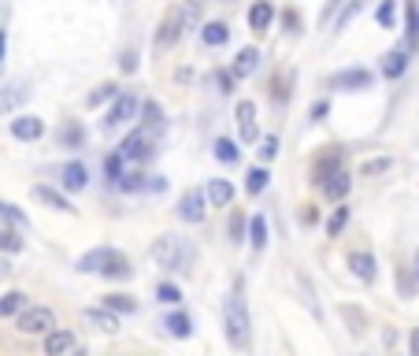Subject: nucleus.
I'll return each instance as SVG.
<instances>
[{
  "label": "nucleus",
  "instance_id": "1",
  "mask_svg": "<svg viewBox=\"0 0 419 356\" xmlns=\"http://www.w3.org/2000/svg\"><path fill=\"white\" fill-rule=\"evenodd\" d=\"M222 327H227V341L234 349H248V341H253V327H248L241 279H234V289L227 294V301H222Z\"/></svg>",
  "mask_w": 419,
  "mask_h": 356
},
{
  "label": "nucleus",
  "instance_id": "2",
  "mask_svg": "<svg viewBox=\"0 0 419 356\" xmlns=\"http://www.w3.org/2000/svg\"><path fill=\"white\" fill-rule=\"evenodd\" d=\"M193 260H197V245L189 237H178V234H160L152 242V263L164 271H189Z\"/></svg>",
  "mask_w": 419,
  "mask_h": 356
},
{
  "label": "nucleus",
  "instance_id": "3",
  "mask_svg": "<svg viewBox=\"0 0 419 356\" xmlns=\"http://www.w3.org/2000/svg\"><path fill=\"white\" fill-rule=\"evenodd\" d=\"M78 271L86 275H108V279H130V263L123 253H115V249L100 245L93 249V253H86L82 260H78Z\"/></svg>",
  "mask_w": 419,
  "mask_h": 356
},
{
  "label": "nucleus",
  "instance_id": "4",
  "mask_svg": "<svg viewBox=\"0 0 419 356\" xmlns=\"http://www.w3.org/2000/svg\"><path fill=\"white\" fill-rule=\"evenodd\" d=\"M115 152L123 156V164H145L156 152V134H149L145 126H138V130H130V134L123 138V145Z\"/></svg>",
  "mask_w": 419,
  "mask_h": 356
},
{
  "label": "nucleus",
  "instance_id": "5",
  "mask_svg": "<svg viewBox=\"0 0 419 356\" xmlns=\"http://www.w3.org/2000/svg\"><path fill=\"white\" fill-rule=\"evenodd\" d=\"M19 331L22 334H48V331H56V315H52V308H45V305L22 308L19 312Z\"/></svg>",
  "mask_w": 419,
  "mask_h": 356
},
{
  "label": "nucleus",
  "instance_id": "6",
  "mask_svg": "<svg viewBox=\"0 0 419 356\" xmlns=\"http://www.w3.org/2000/svg\"><path fill=\"white\" fill-rule=\"evenodd\" d=\"M130 119H138V97L134 93H123L115 97V104H112V112L104 115V130H119L123 123H130Z\"/></svg>",
  "mask_w": 419,
  "mask_h": 356
},
{
  "label": "nucleus",
  "instance_id": "7",
  "mask_svg": "<svg viewBox=\"0 0 419 356\" xmlns=\"http://www.w3.org/2000/svg\"><path fill=\"white\" fill-rule=\"evenodd\" d=\"M371 82H375V74L364 71V67H345V71L331 74V89H345V93H357V89H371Z\"/></svg>",
  "mask_w": 419,
  "mask_h": 356
},
{
  "label": "nucleus",
  "instance_id": "8",
  "mask_svg": "<svg viewBox=\"0 0 419 356\" xmlns=\"http://www.w3.org/2000/svg\"><path fill=\"white\" fill-rule=\"evenodd\" d=\"M204 208H208L204 190H186V193H182V204H178V219L182 223H201Z\"/></svg>",
  "mask_w": 419,
  "mask_h": 356
},
{
  "label": "nucleus",
  "instance_id": "9",
  "mask_svg": "<svg viewBox=\"0 0 419 356\" xmlns=\"http://www.w3.org/2000/svg\"><path fill=\"white\" fill-rule=\"evenodd\" d=\"M234 119H238L241 145H253V141L260 138V130H256V104H253V100H241L238 112H234Z\"/></svg>",
  "mask_w": 419,
  "mask_h": 356
},
{
  "label": "nucleus",
  "instance_id": "10",
  "mask_svg": "<svg viewBox=\"0 0 419 356\" xmlns=\"http://www.w3.org/2000/svg\"><path fill=\"white\" fill-rule=\"evenodd\" d=\"M30 97V82H8V86H0V119H4L8 112H15L19 104Z\"/></svg>",
  "mask_w": 419,
  "mask_h": 356
},
{
  "label": "nucleus",
  "instance_id": "11",
  "mask_svg": "<svg viewBox=\"0 0 419 356\" xmlns=\"http://www.w3.org/2000/svg\"><path fill=\"white\" fill-rule=\"evenodd\" d=\"M342 160H345L342 149H326V152H319V160L312 164V182H319V186H323V182L334 175V171H342Z\"/></svg>",
  "mask_w": 419,
  "mask_h": 356
},
{
  "label": "nucleus",
  "instance_id": "12",
  "mask_svg": "<svg viewBox=\"0 0 419 356\" xmlns=\"http://www.w3.org/2000/svg\"><path fill=\"white\" fill-rule=\"evenodd\" d=\"M178 37H182V19H178V8H171L160 22V30H156V48H171Z\"/></svg>",
  "mask_w": 419,
  "mask_h": 356
},
{
  "label": "nucleus",
  "instance_id": "13",
  "mask_svg": "<svg viewBox=\"0 0 419 356\" xmlns=\"http://www.w3.org/2000/svg\"><path fill=\"white\" fill-rule=\"evenodd\" d=\"M274 22V4L271 0H256L253 8H248V30L253 34H267Z\"/></svg>",
  "mask_w": 419,
  "mask_h": 356
},
{
  "label": "nucleus",
  "instance_id": "14",
  "mask_svg": "<svg viewBox=\"0 0 419 356\" xmlns=\"http://www.w3.org/2000/svg\"><path fill=\"white\" fill-rule=\"evenodd\" d=\"M11 134H15L19 141H37L45 134V123L37 115H15L11 119Z\"/></svg>",
  "mask_w": 419,
  "mask_h": 356
},
{
  "label": "nucleus",
  "instance_id": "15",
  "mask_svg": "<svg viewBox=\"0 0 419 356\" xmlns=\"http://www.w3.org/2000/svg\"><path fill=\"white\" fill-rule=\"evenodd\" d=\"M204 197H208V204H212V208H227L234 201V186H230L227 178H212L204 186Z\"/></svg>",
  "mask_w": 419,
  "mask_h": 356
},
{
  "label": "nucleus",
  "instance_id": "16",
  "mask_svg": "<svg viewBox=\"0 0 419 356\" xmlns=\"http://www.w3.org/2000/svg\"><path fill=\"white\" fill-rule=\"evenodd\" d=\"M260 67V48H253V45H245L238 56H234V67H230V74L234 78H248Z\"/></svg>",
  "mask_w": 419,
  "mask_h": 356
},
{
  "label": "nucleus",
  "instance_id": "17",
  "mask_svg": "<svg viewBox=\"0 0 419 356\" xmlns=\"http://www.w3.org/2000/svg\"><path fill=\"white\" fill-rule=\"evenodd\" d=\"M349 190H352L349 171H334V175L323 182V197H326V201H345V193H349Z\"/></svg>",
  "mask_w": 419,
  "mask_h": 356
},
{
  "label": "nucleus",
  "instance_id": "18",
  "mask_svg": "<svg viewBox=\"0 0 419 356\" xmlns=\"http://www.w3.org/2000/svg\"><path fill=\"white\" fill-rule=\"evenodd\" d=\"M86 323L97 327L100 334H115V331H119V315L108 312V308H86Z\"/></svg>",
  "mask_w": 419,
  "mask_h": 356
},
{
  "label": "nucleus",
  "instance_id": "19",
  "mask_svg": "<svg viewBox=\"0 0 419 356\" xmlns=\"http://www.w3.org/2000/svg\"><path fill=\"white\" fill-rule=\"evenodd\" d=\"M74 349V334L71 331H48L45 334V356H67Z\"/></svg>",
  "mask_w": 419,
  "mask_h": 356
},
{
  "label": "nucleus",
  "instance_id": "20",
  "mask_svg": "<svg viewBox=\"0 0 419 356\" xmlns=\"http://www.w3.org/2000/svg\"><path fill=\"white\" fill-rule=\"evenodd\" d=\"M297 289H300V301H305V308L316 315V319H323V305H319V297H316V286H312V279L305 271H297Z\"/></svg>",
  "mask_w": 419,
  "mask_h": 356
},
{
  "label": "nucleus",
  "instance_id": "21",
  "mask_svg": "<svg viewBox=\"0 0 419 356\" xmlns=\"http://www.w3.org/2000/svg\"><path fill=\"white\" fill-rule=\"evenodd\" d=\"M34 201H41V204H48V208H56V212H74V204H71L60 190H52V186H34Z\"/></svg>",
  "mask_w": 419,
  "mask_h": 356
},
{
  "label": "nucleus",
  "instance_id": "22",
  "mask_svg": "<svg viewBox=\"0 0 419 356\" xmlns=\"http://www.w3.org/2000/svg\"><path fill=\"white\" fill-rule=\"evenodd\" d=\"M141 108V126L149 130V134H160L164 130V108H160V100H145V104H138Z\"/></svg>",
  "mask_w": 419,
  "mask_h": 356
},
{
  "label": "nucleus",
  "instance_id": "23",
  "mask_svg": "<svg viewBox=\"0 0 419 356\" xmlns=\"http://www.w3.org/2000/svg\"><path fill=\"white\" fill-rule=\"evenodd\" d=\"M378 67H383V74H386V78H401L404 71H408V52H404V48H394V52H386Z\"/></svg>",
  "mask_w": 419,
  "mask_h": 356
},
{
  "label": "nucleus",
  "instance_id": "24",
  "mask_svg": "<svg viewBox=\"0 0 419 356\" xmlns=\"http://www.w3.org/2000/svg\"><path fill=\"white\" fill-rule=\"evenodd\" d=\"M86 182H89V171H86V164L71 160L67 167H63V190L78 193V190H86Z\"/></svg>",
  "mask_w": 419,
  "mask_h": 356
},
{
  "label": "nucleus",
  "instance_id": "25",
  "mask_svg": "<svg viewBox=\"0 0 419 356\" xmlns=\"http://www.w3.org/2000/svg\"><path fill=\"white\" fill-rule=\"evenodd\" d=\"M349 268L360 282H375V256L371 253H352L349 256Z\"/></svg>",
  "mask_w": 419,
  "mask_h": 356
},
{
  "label": "nucleus",
  "instance_id": "26",
  "mask_svg": "<svg viewBox=\"0 0 419 356\" xmlns=\"http://www.w3.org/2000/svg\"><path fill=\"white\" fill-rule=\"evenodd\" d=\"M227 37H230V30H227V22H204L201 26V41L208 45V48H219V45H227Z\"/></svg>",
  "mask_w": 419,
  "mask_h": 356
},
{
  "label": "nucleus",
  "instance_id": "27",
  "mask_svg": "<svg viewBox=\"0 0 419 356\" xmlns=\"http://www.w3.org/2000/svg\"><path fill=\"white\" fill-rule=\"evenodd\" d=\"M82 141H86V130H82V123H74V119H67V123L60 126V145H63V149H82Z\"/></svg>",
  "mask_w": 419,
  "mask_h": 356
},
{
  "label": "nucleus",
  "instance_id": "28",
  "mask_svg": "<svg viewBox=\"0 0 419 356\" xmlns=\"http://www.w3.org/2000/svg\"><path fill=\"white\" fill-rule=\"evenodd\" d=\"M178 19H182V34L197 30V26H201V0H182Z\"/></svg>",
  "mask_w": 419,
  "mask_h": 356
},
{
  "label": "nucleus",
  "instance_id": "29",
  "mask_svg": "<svg viewBox=\"0 0 419 356\" xmlns=\"http://www.w3.org/2000/svg\"><path fill=\"white\" fill-rule=\"evenodd\" d=\"M164 327H167V334H171V338H189V334H193V323H189V315H186V312L167 315Z\"/></svg>",
  "mask_w": 419,
  "mask_h": 356
},
{
  "label": "nucleus",
  "instance_id": "30",
  "mask_svg": "<svg viewBox=\"0 0 419 356\" xmlns=\"http://www.w3.org/2000/svg\"><path fill=\"white\" fill-rule=\"evenodd\" d=\"M26 308V294H19V289H8L4 297H0V319H8V315H19Z\"/></svg>",
  "mask_w": 419,
  "mask_h": 356
},
{
  "label": "nucleus",
  "instance_id": "31",
  "mask_svg": "<svg viewBox=\"0 0 419 356\" xmlns=\"http://www.w3.org/2000/svg\"><path fill=\"white\" fill-rule=\"evenodd\" d=\"M215 160L219 164H238L241 160V149L230 138H215Z\"/></svg>",
  "mask_w": 419,
  "mask_h": 356
},
{
  "label": "nucleus",
  "instance_id": "32",
  "mask_svg": "<svg viewBox=\"0 0 419 356\" xmlns=\"http://www.w3.org/2000/svg\"><path fill=\"white\" fill-rule=\"evenodd\" d=\"M267 182H271V175H267V167H248V175H245V190L248 193H264L267 190Z\"/></svg>",
  "mask_w": 419,
  "mask_h": 356
},
{
  "label": "nucleus",
  "instance_id": "33",
  "mask_svg": "<svg viewBox=\"0 0 419 356\" xmlns=\"http://www.w3.org/2000/svg\"><path fill=\"white\" fill-rule=\"evenodd\" d=\"M375 22L383 26V30H394L397 26V0H383L378 11H375Z\"/></svg>",
  "mask_w": 419,
  "mask_h": 356
},
{
  "label": "nucleus",
  "instance_id": "34",
  "mask_svg": "<svg viewBox=\"0 0 419 356\" xmlns=\"http://www.w3.org/2000/svg\"><path fill=\"white\" fill-rule=\"evenodd\" d=\"M248 242H253V249H264L267 245V219L264 216L248 219Z\"/></svg>",
  "mask_w": 419,
  "mask_h": 356
},
{
  "label": "nucleus",
  "instance_id": "35",
  "mask_svg": "<svg viewBox=\"0 0 419 356\" xmlns=\"http://www.w3.org/2000/svg\"><path fill=\"white\" fill-rule=\"evenodd\" d=\"M364 11V0H349V4H342V11H338V22H334V34H342L345 26L352 22Z\"/></svg>",
  "mask_w": 419,
  "mask_h": 356
},
{
  "label": "nucleus",
  "instance_id": "36",
  "mask_svg": "<svg viewBox=\"0 0 419 356\" xmlns=\"http://www.w3.org/2000/svg\"><path fill=\"white\" fill-rule=\"evenodd\" d=\"M115 97H119V86L104 82V86H97V89H93V93H89V97H86V104H89V108H100V104H104V100H115Z\"/></svg>",
  "mask_w": 419,
  "mask_h": 356
},
{
  "label": "nucleus",
  "instance_id": "37",
  "mask_svg": "<svg viewBox=\"0 0 419 356\" xmlns=\"http://www.w3.org/2000/svg\"><path fill=\"white\" fill-rule=\"evenodd\" d=\"M394 167V160L390 156H378V160H364L360 164V178H371V175H383V171Z\"/></svg>",
  "mask_w": 419,
  "mask_h": 356
},
{
  "label": "nucleus",
  "instance_id": "38",
  "mask_svg": "<svg viewBox=\"0 0 419 356\" xmlns=\"http://www.w3.org/2000/svg\"><path fill=\"white\" fill-rule=\"evenodd\" d=\"M345 223H349V208H345V204H338V208H334V216L326 219V234L338 237V234L345 230Z\"/></svg>",
  "mask_w": 419,
  "mask_h": 356
},
{
  "label": "nucleus",
  "instance_id": "39",
  "mask_svg": "<svg viewBox=\"0 0 419 356\" xmlns=\"http://www.w3.org/2000/svg\"><path fill=\"white\" fill-rule=\"evenodd\" d=\"M0 253H22L19 230H0Z\"/></svg>",
  "mask_w": 419,
  "mask_h": 356
},
{
  "label": "nucleus",
  "instance_id": "40",
  "mask_svg": "<svg viewBox=\"0 0 419 356\" xmlns=\"http://www.w3.org/2000/svg\"><path fill=\"white\" fill-rule=\"evenodd\" d=\"M156 301H164V305H178V301H182V289L171 286V282H160V286H156Z\"/></svg>",
  "mask_w": 419,
  "mask_h": 356
},
{
  "label": "nucleus",
  "instance_id": "41",
  "mask_svg": "<svg viewBox=\"0 0 419 356\" xmlns=\"http://www.w3.org/2000/svg\"><path fill=\"white\" fill-rule=\"evenodd\" d=\"M256 141H260V149H256V152H260V160H264V164L279 156V138H274V134H267V138H256Z\"/></svg>",
  "mask_w": 419,
  "mask_h": 356
},
{
  "label": "nucleus",
  "instance_id": "42",
  "mask_svg": "<svg viewBox=\"0 0 419 356\" xmlns=\"http://www.w3.org/2000/svg\"><path fill=\"white\" fill-rule=\"evenodd\" d=\"M104 305H108V312H134L138 305L130 297H123V294H108L104 297Z\"/></svg>",
  "mask_w": 419,
  "mask_h": 356
},
{
  "label": "nucleus",
  "instance_id": "43",
  "mask_svg": "<svg viewBox=\"0 0 419 356\" xmlns=\"http://www.w3.org/2000/svg\"><path fill=\"white\" fill-rule=\"evenodd\" d=\"M290 86H293V71H286V74L279 78V82L271 86V89H274V100H279V104L290 100Z\"/></svg>",
  "mask_w": 419,
  "mask_h": 356
},
{
  "label": "nucleus",
  "instance_id": "44",
  "mask_svg": "<svg viewBox=\"0 0 419 356\" xmlns=\"http://www.w3.org/2000/svg\"><path fill=\"white\" fill-rule=\"evenodd\" d=\"M123 167H126V164H123V156H119V152H112L108 160H104V171H108V178H112V182H119V178H123Z\"/></svg>",
  "mask_w": 419,
  "mask_h": 356
},
{
  "label": "nucleus",
  "instance_id": "45",
  "mask_svg": "<svg viewBox=\"0 0 419 356\" xmlns=\"http://www.w3.org/2000/svg\"><path fill=\"white\" fill-rule=\"evenodd\" d=\"M0 219L15 223V227H26V216L19 212V208H15V204H4V201H0Z\"/></svg>",
  "mask_w": 419,
  "mask_h": 356
},
{
  "label": "nucleus",
  "instance_id": "46",
  "mask_svg": "<svg viewBox=\"0 0 419 356\" xmlns=\"http://www.w3.org/2000/svg\"><path fill=\"white\" fill-rule=\"evenodd\" d=\"M342 315H345V319L352 323V327H349L352 334H364V312L357 315V308H349V305H345V308H342Z\"/></svg>",
  "mask_w": 419,
  "mask_h": 356
},
{
  "label": "nucleus",
  "instance_id": "47",
  "mask_svg": "<svg viewBox=\"0 0 419 356\" xmlns=\"http://www.w3.org/2000/svg\"><path fill=\"white\" fill-rule=\"evenodd\" d=\"M245 227H248L245 216L234 212V216H230V237H234V242H241V237H245Z\"/></svg>",
  "mask_w": 419,
  "mask_h": 356
},
{
  "label": "nucleus",
  "instance_id": "48",
  "mask_svg": "<svg viewBox=\"0 0 419 356\" xmlns=\"http://www.w3.org/2000/svg\"><path fill=\"white\" fill-rule=\"evenodd\" d=\"M215 82H219V93H234V74H230L227 67L215 71Z\"/></svg>",
  "mask_w": 419,
  "mask_h": 356
},
{
  "label": "nucleus",
  "instance_id": "49",
  "mask_svg": "<svg viewBox=\"0 0 419 356\" xmlns=\"http://www.w3.org/2000/svg\"><path fill=\"white\" fill-rule=\"evenodd\" d=\"M342 4H345V0H326L323 11H319V22L326 26V22H331V15H338V11H342Z\"/></svg>",
  "mask_w": 419,
  "mask_h": 356
},
{
  "label": "nucleus",
  "instance_id": "50",
  "mask_svg": "<svg viewBox=\"0 0 419 356\" xmlns=\"http://www.w3.org/2000/svg\"><path fill=\"white\" fill-rule=\"evenodd\" d=\"M326 112H331V100H316V104H312V123H323V119H326Z\"/></svg>",
  "mask_w": 419,
  "mask_h": 356
},
{
  "label": "nucleus",
  "instance_id": "51",
  "mask_svg": "<svg viewBox=\"0 0 419 356\" xmlns=\"http://www.w3.org/2000/svg\"><path fill=\"white\" fill-rule=\"evenodd\" d=\"M119 67H123L126 74H130V71H138V56H134V52H126V56L119 60Z\"/></svg>",
  "mask_w": 419,
  "mask_h": 356
},
{
  "label": "nucleus",
  "instance_id": "52",
  "mask_svg": "<svg viewBox=\"0 0 419 356\" xmlns=\"http://www.w3.org/2000/svg\"><path fill=\"white\" fill-rule=\"evenodd\" d=\"M297 26H300V19H297V11L290 8V11H286V30H290V34H300Z\"/></svg>",
  "mask_w": 419,
  "mask_h": 356
},
{
  "label": "nucleus",
  "instance_id": "53",
  "mask_svg": "<svg viewBox=\"0 0 419 356\" xmlns=\"http://www.w3.org/2000/svg\"><path fill=\"white\" fill-rule=\"evenodd\" d=\"M408 349H412V356H419V327H415L412 338H408Z\"/></svg>",
  "mask_w": 419,
  "mask_h": 356
},
{
  "label": "nucleus",
  "instance_id": "54",
  "mask_svg": "<svg viewBox=\"0 0 419 356\" xmlns=\"http://www.w3.org/2000/svg\"><path fill=\"white\" fill-rule=\"evenodd\" d=\"M4 56H8V30H0V63H4Z\"/></svg>",
  "mask_w": 419,
  "mask_h": 356
},
{
  "label": "nucleus",
  "instance_id": "55",
  "mask_svg": "<svg viewBox=\"0 0 419 356\" xmlns=\"http://www.w3.org/2000/svg\"><path fill=\"white\" fill-rule=\"evenodd\" d=\"M0 275H8V260H0Z\"/></svg>",
  "mask_w": 419,
  "mask_h": 356
},
{
  "label": "nucleus",
  "instance_id": "56",
  "mask_svg": "<svg viewBox=\"0 0 419 356\" xmlns=\"http://www.w3.org/2000/svg\"><path fill=\"white\" fill-rule=\"evenodd\" d=\"M415 19H419V8H415Z\"/></svg>",
  "mask_w": 419,
  "mask_h": 356
}]
</instances>
